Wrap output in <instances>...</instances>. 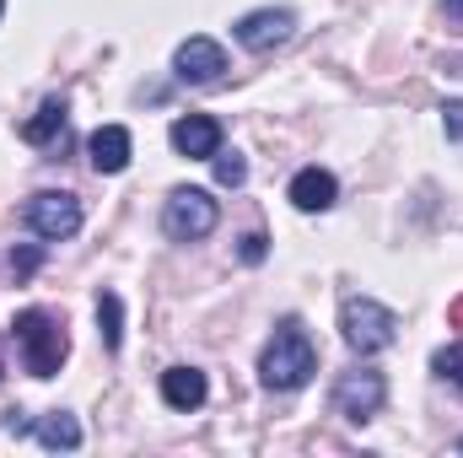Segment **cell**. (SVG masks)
<instances>
[{
  "mask_svg": "<svg viewBox=\"0 0 463 458\" xmlns=\"http://www.w3.org/2000/svg\"><path fill=\"white\" fill-rule=\"evenodd\" d=\"M232 33H237V43H242V49L269 54V49H280V43L297 33V16H291L286 5H264V11H248Z\"/></svg>",
  "mask_w": 463,
  "mask_h": 458,
  "instance_id": "7",
  "label": "cell"
},
{
  "mask_svg": "<svg viewBox=\"0 0 463 458\" xmlns=\"http://www.w3.org/2000/svg\"><path fill=\"white\" fill-rule=\"evenodd\" d=\"M27 227L38 232L43 243H65L81 232V200L76 195H60V189H43L27 200Z\"/></svg>",
  "mask_w": 463,
  "mask_h": 458,
  "instance_id": "5",
  "label": "cell"
},
{
  "mask_svg": "<svg viewBox=\"0 0 463 458\" xmlns=\"http://www.w3.org/2000/svg\"><path fill=\"white\" fill-rule=\"evenodd\" d=\"M38 264H43V248H33V243H27V248H16V253H11V275H16V286H22Z\"/></svg>",
  "mask_w": 463,
  "mask_h": 458,
  "instance_id": "18",
  "label": "cell"
},
{
  "mask_svg": "<svg viewBox=\"0 0 463 458\" xmlns=\"http://www.w3.org/2000/svg\"><path fill=\"white\" fill-rule=\"evenodd\" d=\"M313 372H318V345L307 335V324L302 319H280L275 324V340L264 345V356H259V383L275 388V394H291Z\"/></svg>",
  "mask_w": 463,
  "mask_h": 458,
  "instance_id": "1",
  "label": "cell"
},
{
  "mask_svg": "<svg viewBox=\"0 0 463 458\" xmlns=\"http://www.w3.org/2000/svg\"><path fill=\"white\" fill-rule=\"evenodd\" d=\"M87 151H92V167H98V173H124V167H129V129H124V124H103V129L87 140Z\"/></svg>",
  "mask_w": 463,
  "mask_h": 458,
  "instance_id": "12",
  "label": "cell"
},
{
  "mask_svg": "<svg viewBox=\"0 0 463 458\" xmlns=\"http://www.w3.org/2000/svg\"><path fill=\"white\" fill-rule=\"evenodd\" d=\"M216 200L205 195V189H173L167 195V211H162V232L173 237V243H200V237H211L216 232Z\"/></svg>",
  "mask_w": 463,
  "mask_h": 458,
  "instance_id": "4",
  "label": "cell"
},
{
  "mask_svg": "<svg viewBox=\"0 0 463 458\" xmlns=\"http://www.w3.org/2000/svg\"><path fill=\"white\" fill-rule=\"evenodd\" d=\"M22 140H27V146H54V140H65V103L49 98L38 114L22 124Z\"/></svg>",
  "mask_w": 463,
  "mask_h": 458,
  "instance_id": "13",
  "label": "cell"
},
{
  "mask_svg": "<svg viewBox=\"0 0 463 458\" xmlns=\"http://www.w3.org/2000/svg\"><path fill=\"white\" fill-rule=\"evenodd\" d=\"M33 432H38V443H43V448H65V453H71V448H81V426H76V415H65V410L43 415Z\"/></svg>",
  "mask_w": 463,
  "mask_h": 458,
  "instance_id": "14",
  "label": "cell"
},
{
  "mask_svg": "<svg viewBox=\"0 0 463 458\" xmlns=\"http://www.w3.org/2000/svg\"><path fill=\"white\" fill-rule=\"evenodd\" d=\"M11 329H16L22 361H27L33 377H54V372H60V361H65V350H71V335H65V324H60L54 313L27 308V313H16Z\"/></svg>",
  "mask_w": 463,
  "mask_h": 458,
  "instance_id": "2",
  "label": "cell"
},
{
  "mask_svg": "<svg viewBox=\"0 0 463 458\" xmlns=\"http://www.w3.org/2000/svg\"><path fill=\"white\" fill-rule=\"evenodd\" d=\"M448 324H453V329H463V297H453V308H448Z\"/></svg>",
  "mask_w": 463,
  "mask_h": 458,
  "instance_id": "21",
  "label": "cell"
},
{
  "mask_svg": "<svg viewBox=\"0 0 463 458\" xmlns=\"http://www.w3.org/2000/svg\"><path fill=\"white\" fill-rule=\"evenodd\" d=\"M340 335L355 356H377L399 340V319H393V308H383L372 297H345L340 302Z\"/></svg>",
  "mask_w": 463,
  "mask_h": 458,
  "instance_id": "3",
  "label": "cell"
},
{
  "mask_svg": "<svg viewBox=\"0 0 463 458\" xmlns=\"http://www.w3.org/2000/svg\"><path fill=\"white\" fill-rule=\"evenodd\" d=\"M442 5H448V16H453V22H463V0H442Z\"/></svg>",
  "mask_w": 463,
  "mask_h": 458,
  "instance_id": "22",
  "label": "cell"
},
{
  "mask_svg": "<svg viewBox=\"0 0 463 458\" xmlns=\"http://www.w3.org/2000/svg\"><path fill=\"white\" fill-rule=\"evenodd\" d=\"M242 178H248V162H242L237 151H232V157H222V151H216V184H227V189H237Z\"/></svg>",
  "mask_w": 463,
  "mask_h": 458,
  "instance_id": "17",
  "label": "cell"
},
{
  "mask_svg": "<svg viewBox=\"0 0 463 458\" xmlns=\"http://www.w3.org/2000/svg\"><path fill=\"white\" fill-rule=\"evenodd\" d=\"M98 335H103L109 350L124 345V302H118L114 291H103V297H98Z\"/></svg>",
  "mask_w": 463,
  "mask_h": 458,
  "instance_id": "15",
  "label": "cell"
},
{
  "mask_svg": "<svg viewBox=\"0 0 463 458\" xmlns=\"http://www.w3.org/2000/svg\"><path fill=\"white\" fill-rule=\"evenodd\" d=\"M264 253H269V237H264V232H242V243H237V259H242V264H259Z\"/></svg>",
  "mask_w": 463,
  "mask_h": 458,
  "instance_id": "19",
  "label": "cell"
},
{
  "mask_svg": "<svg viewBox=\"0 0 463 458\" xmlns=\"http://www.w3.org/2000/svg\"><path fill=\"white\" fill-rule=\"evenodd\" d=\"M0 11H5V0H0Z\"/></svg>",
  "mask_w": 463,
  "mask_h": 458,
  "instance_id": "23",
  "label": "cell"
},
{
  "mask_svg": "<svg viewBox=\"0 0 463 458\" xmlns=\"http://www.w3.org/2000/svg\"><path fill=\"white\" fill-rule=\"evenodd\" d=\"M442 124H448L453 140H463V103H448V109H442Z\"/></svg>",
  "mask_w": 463,
  "mask_h": 458,
  "instance_id": "20",
  "label": "cell"
},
{
  "mask_svg": "<svg viewBox=\"0 0 463 458\" xmlns=\"http://www.w3.org/2000/svg\"><path fill=\"white\" fill-rule=\"evenodd\" d=\"M431 367H437L442 377H453V383L463 388V340L448 345V350H437V356H431Z\"/></svg>",
  "mask_w": 463,
  "mask_h": 458,
  "instance_id": "16",
  "label": "cell"
},
{
  "mask_svg": "<svg viewBox=\"0 0 463 458\" xmlns=\"http://www.w3.org/2000/svg\"><path fill=\"white\" fill-rule=\"evenodd\" d=\"M383 399H388V383H383V372H372V367H355V372H340V383H335V410L345 415V421H372L377 410H383Z\"/></svg>",
  "mask_w": 463,
  "mask_h": 458,
  "instance_id": "6",
  "label": "cell"
},
{
  "mask_svg": "<svg viewBox=\"0 0 463 458\" xmlns=\"http://www.w3.org/2000/svg\"><path fill=\"white\" fill-rule=\"evenodd\" d=\"M0 377H5V372H0Z\"/></svg>",
  "mask_w": 463,
  "mask_h": 458,
  "instance_id": "24",
  "label": "cell"
},
{
  "mask_svg": "<svg viewBox=\"0 0 463 458\" xmlns=\"http://www.w3.org/2000/svg\"><path fill=\"white\" fill-rule=\"evenodd\" d=\"M335 195H340V184H335V173H324V167H302V173L291 178V205H297V211H329Z\"/></svg>",
  "mask_w": 463,
  "mask_h": 458,
  "instance_id": "10",
  "label": "cell"
},
{
  "mask_svg": "<svg viewBox=\"0 0 463 458\" xmlns=\"http://www.w3.org/2000/svg\"><path fill=\"white\" fill-rule=\"evenodd\" d=\"M173 151H184V157H194V162H211V157L222 151V124L211 114H184L173 124Z\"/></svg>",
  "mask_w": 463,
  "mask_h": 458,
  "instance_id": "9",
  "label": "cell"
},
{
  "mask_svg": "<svg viewBox=\"0 0 463 458\" xmlns=\"http://www.w3.org/2000/svg\"><path fill=\"white\" fill-rule=\"evenodd\" d=\"M458 448H463V443H458Z\"/></svg>",
  "mask_w": 463,
  "mask_h": 458,
  "instance_id": "25",
  "label": "cell"
},
{
  "mask_svg": "<svg viewBox=\"0 0 463 458\" xmlns=\"http://www.w3.org/2000/svg\"><path fill=\"white\" fill-rule=\"evenodd\" d=\"M173 71H178V81H189V87H211V81H222V71H227V49H222L216 38H189V43L173 54Z\"/></svg>",
  "mask_w": 463,
  "mask_h": 458,
  "instance_id": "8",
  "label": "cell"
},
{
  "mask_svg": "<svg viewBox=\"0 0 463 458\" xmlns=\"http://www.w3.org/2000/svg\"><path fill=\"white\" fill-rule=\"evenodd\" d=\"M205 372L200 367H167L162 372V399L173 405V410H200L205 405Z\"/></svg>",
  "mask_w": 463,
  "mask_h": 458,
  "instance_id": "11",
  "label": "cell"
}]
</instances>
